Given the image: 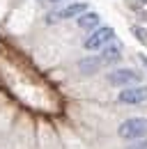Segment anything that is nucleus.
I'll list each match as a JSON object with an SVG mask.
<instances>
[{"mask_svg":"<svg viewBox=\"0 0 147 149\" xmlns=\"http://www.w3.org/2000/svg\"><path fill=\"white\" fill-rule=\"evenodd\" d=\"M120 138L124 140H138V138H145L147 135V119L145 117H131L127 122H122L120 126Z\"/></svg>","mask_w":147,"mask_h":149,"instance_id":"1","label":"nucleus"},{"mask_svg":"<svg viewBox=\"0 0 147 149\" xmlns=\"http://www.w3.org/2000/svg\"><path fill=\"white\" fill-rule=\"evenodd\" d=\"M108 83L115 87H129V85L140 83V74H136L133 69H117L108 74Z\"/></svg>","mask_w":147,"mask_h":149,"instance_id":"2","label":"nucleus"},{"mask_svg":"<svg viewBox=\"0 0 147 149\" xmlns=\"http://www.w3.org/2000/svg\"><path fill=\"white\" fill-rule=\"evenodd\" d=\"M113 37H115V30L113 28H99V30H94L90 37H88V41H85V48L88 51H97V48H101V46H106L108 41H113Z\"/></svg>","mask_w":147,"mask_h":149,"instance_id":"3","label":"nucleus"},{"mask_svg":"<svg viewBox=\"0 0 147 149\" xmlns=\"http://www.w3.org/2000/svg\"><path fill=\"white\" fill-rule=\"evenodd\" d=\"M117 99H120L122 103H143V101H147V87H145V85H138V87H124Z\"/></svg>","mask_w":147,"mask_h":149,"instance_id":"4","label":"nucleus"},{"mask_svg":"<svg viewBox=\"0 0 147 149\" xmlns=\"http://www.w3.org/2000/svg\"><path fill=\"white\" fill-rule=\"evenodd\" d=\"M83 12H88V5H85V2H71V5H67V7H62V9H57L55 14H51V21H55V19H74V16H80Z\"/></svg>","mask_w":147,"mask_h":149,"instance_id":"5","label":"nucleus"},{"mask_svg":"<svg viewBox=\"0 0 147 149\" xmlns=\"http://www.w3.org/2000/svg\"><path fill=\"white\" fill-rule=\"evenodd\" d=\"M104 64H106V62H104L101 57H83V60L78 62V69H80L83 74H97Z\"/></svg>","mask_w":147,"mask_h":149,"instance_id":"6","label":"nucleus"},{"mask_svg":"<svg viewBox=\"0 0 147 149\" xmlns=\"http://www.w3.org/2000/svg\"><path fill=\"white\" fill-rule=\"evenodd\" d=\"M97 25H99V14L97 12H83L78 16V28H83V30H92Z\"/></svg>","mask_w":147,"mask_h":149,"instance_id":"7","label":"nucleus"},{"mask_svg":"<svg viewBox=\"0 0 147 149\" xmlns=\"http://www.w3.org/2000/svg\"><path fill=\"white\" fill-rule=\"evenodd\" d=\"M122 46L120 44H113V46H108V48H104V55H101V60L106 62V64H110V62H117L120 57H122Z\"/></svg>","mask_w":147,"mask_h":149,"instance_id":"8","label":"nucleus"},{"mask_svg":"<svg viewBox=\"0 0 147 149\" xmlns=\"http://www.w3.org/2000/svg\"><path fill=\"white\" fill-rule=\"evenodd\" d=\"M131 32L136 35V39H138V41L147 44V30H145V28H140V25H133V28H131Z\"/></svg>","mask_w":147,"mask_h":149,"instance_id":"9","label":"nucleus"},{"mask_svg":"<svg viewBox=\"0 0 147 149\" xmlns=\"http://www.w3.org/2000/svg\"><path fill=\"white\" fill-rule=\"evenodd\" d=\"M129 149H147V142H138V145H131Z\"/></svg>","mask_w":147,"mask_h":149,"instance_id":"10","label":"nucleus"},{"mask_svg":"<svg viewBox=\"0 0 147 149\" xmlns=\"http://www.w3.org/2000/svg\"><path fill=\"white\" fill-rule=\"evenodd\" d=\"M140 62L145 64V69H147V55H140Z\"/></svg>","mask_w":147,"mask_h":149,"instance_id":"11","label":"nucleus"},{"mask_svg":"<svg viewBox=\"0 0 147 149\" xmlns=\"http://www.w3.org/2000/svg\"><path fill=\"white\" fill-rule=\"evenodd\" d=\"M147 0H133V5H145Z\"/></svg>","mask_w":147,"mask_h":149,"instance_id":"12","label":"nucleus"},{"mask_svg":"<svg viewBox=\"0 0 147 149\" xmlns=\"http://www.w3.org/2000/svg\"><path fill=\"white\" fill-rule=\"evenodd\" d=\"M48 2H60V0H48Z\"/></svg>","mask_w":147,"mask_h":149,"instance_id":"13","label":"nucleus"}]
</instances>
